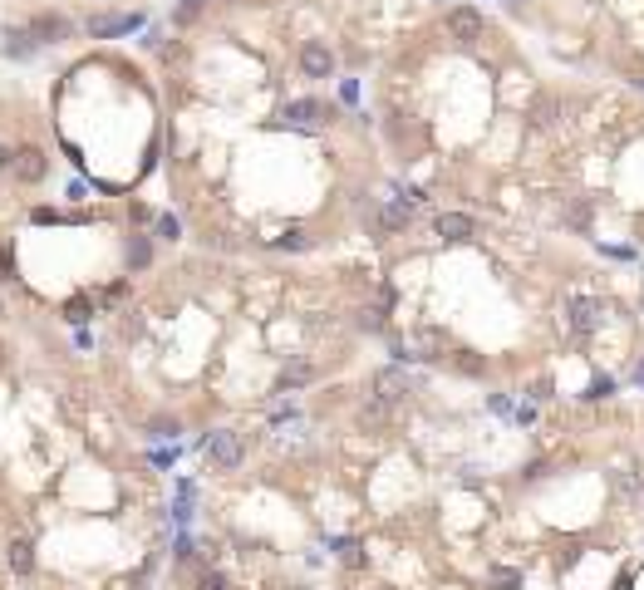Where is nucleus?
<instances>
[{
	"mask_svg": "<svg viewBox=\"0 0 644 590\" xmlns=\"http://www.w3.org/2000/svg\"><path fill=\"white\" fill-rule=\"evenodd\" d=\"M438 30L457 44V50H477L487 40V15L477 5H443V25Z\"/></svg>",
	"mask_w": 644,
	"mask_h": 590,
	"instance_id": "1",
	"label": "nucleus"
},
{
	"mask_svg": "<svg viewBox=\"0 0 644 590\" xmlns=\"http://www.w3.org/2000/svg\"><path fill=\"white\" fill-rule=\"evenodd\" d=\"M600 320H605V306H600V300H591V295H576V300H570V330H576V335H591V330H600Z\"/></svg>",
	"mask_w": 644,
	"mask_h": 590,
	"instance_id": "2",
	"label": "nucleus"
},
{
	"mask_svg": "<svg viewBox=\"0 0 644 590\" xmlns=\"http://www.w3.org/2000/svg\"><path fill=\"white\" fill-rule=\"evenodd\" d=\"M433 232L443 236V242H473V236H477V221L467 217V211H443V217L433 221Z\"/></svg>",
	"mask_w": 644,
	"mask_h": 590,
	"instance_id": "3",
	"label": "nucleus"
},
{
	"mask_svg": "<svg viewBox=\"0 0 644 590\" xmlns=\"http://www.w3.org/2000/svg\"><path fill=\"white\" fill-rule=\"evenodd\" d=\"M527 118H531V128H551V124H556V99L537 94V99H531V108H527Z\"/></svg>",
	"mask_w": 644,
	"mask_h": 590,
	"instance_id": "4",
	"label": "nucleus"
},
{
	"mask_svg": "<svg viewBox=\"0 0 644 590\" xmlns=\"http://www.w3.org/2000/svg\"><path fill=\"white\" fill-rule=\"evenodd\" d=\"M615 492H620V497H640V477H634V473H615Z\"/></svg>",
	"mask_w": 644,
	"mask_h": 590,
	"instance_id": "5",
	"label": "nucleus"
},
{
	"mask_svg": "<svg viewBox=\"0 0 644 590\" xmlns=\"http://www.w3.org/2000/svg\"><path fill=\"white\" fill-rule=\"evenodd\" d=\"M197 590H232V586H227L222 570H202V576H197Z\"/></svg>",
	"mask_w": 644,
	"mask_h": 590,
	"instance_id": "6",
	"label": "nucleus"
},
{
	"mask_svg": "<svg viewBox=\"0 0 644 590\" xmlns=\"http://www.w3.org/2000/svg\"><path fill=\"white\" fill-rule=\"evenodd\" d=\"M517 580H521V576H517V570H507V566H497V570H492V586H502V590H512Z\"/></svg>",
	"mask_w": 644,
	"mask_h": 590,
	"instance_id": "7",
	"label": "nucleus"
},
{
	"mask_svg": "<svg viewBox=\"0 0 644 590\" xmlns=\"http://www.w3.org/2000/svg\"><path fill=\"white\" fill-rule=\"evenodd\" d=\"M615 394V379H595L591 384V394H585V399H610Z\"/></svg>",
	"mask_w": 644,
	"mask_h": 590,
	"instance_id": "8",
	"label": "nucleus"
},
{
	"mask_svg": "<svg viewBox=\"0 0 644 590\" xmlns=\"http://www.w3.org/2000/svg\"><path fill=\"white\" fill-rule=\"evenodd\" d=\"M531 399L546 403V399H551V379H537V384H531Z\"/></svg>",
	"mask_w": 644,
	"mask_h": 590,
	"instance_id": "9",
	"label": "nucleus"
},
{
	"mask_svg": "<svg viewBox=\"0 0 644 590\" xmlns=\"http://www.w3.org/2000/svg\"><path fill=\"white\" fill-rule=\"evenodd\" d=\"M507 5H512V11H521V5H527V0H507Z\"/></svg>",
	"mask_w": 644,
	"mask_h": 590,
	"instance_id": "10",
	"label": "nucleus"
}]
</instances>
